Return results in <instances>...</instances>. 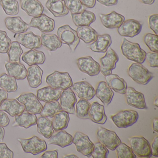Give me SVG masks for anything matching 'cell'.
Returning a JSON list of instances; mask_svg holds the SVG:
<instances>
[{
    "label": "cell",
    "instance_id": "obj_1",
    "mask_svg": "<svg viewBox=\"0 0 158 158\" xmlns=\"http://www.w3.org/2000/svg\"><path fill=\"white\" fill-rule=\"evenodd\" d=\"M121 48L123 55L129 60L140 64L145 62L147 52L141 48L138 43L131 42L124 38Z\"/></svg>",
    "mask_w": 158,
    "mask_h": 158
},
{
    "label": "cell",
    "instance_id": "obj_2",
    "mask_svg": "<svg viewBox=\"0 0 158 158\" xmlns=\"http://www.w3.org/2000/svg\"><path fill=\"white\" fill-rule=\"evenodd\" d=\"M46 83L55 89L63 90L70 88L73 85V80L69 73L55 71L46 77Z\"/></svg>",
    "mask_w": 158,
    "mask_h": 158
},
{
    "label": "cell",
    "instance_id": "obj_3",
    "mask_svg": "<svg viewBox=\"0 0 158 158\" xmlns=\"http://www.w3.org/2000/svg\"><path fill=\"white\" fill-rule=\"evenodd\" d=\"M128 76L136 83L147 85L153 78V75L145 66L140 64L134 63L127 70Z\"/></svg>",
    "mask_w": 158,
    "mask_h": 158
},
{
    "label": "cell",
    "instance_id": "obj_4",
    "mask_svg": "<svg viewBox=\"0 0 158 158\" xmlns=\"http://www.w3.org/2000/svg\"><path fill=\"white\" fill-rule=\"evenodd\" d=\"M22 148L26 153H30L36 155L45 152L48 148L47 142L36 136L34 135L29 139H18Z\"/></svg>",
    "mask_w": 158,
    "mask_h": 158
},
{
    "label": "cell",
    "instance_id": "obj_5",
    "mask_svg": "<svg viewBox=\"0 0 158 158\" xmlns=\"http://www.w3.org/2000/svg\"><path fill=\"white\" fill-rule=\"evenodd\" d=\"M130 148L134 154L139 158H150L151 148L149 142L141 136L131 137L128 139Z\"/></svg>",
    "mask_w": 158,
    "mask_h": 158
},
{
    "label": "cell",
    "instance_id": "obj_6",
    "mask_svg": "<svg viewBox=\"0 0 158 158\" xmlns=\"http://www.w3.org/2000/svg\"><path fill=\"white\" fill-rule=\"evenodd\" d=\"M110 118L117 127L127 128L132 126L137 122L139 114L137 112L134 110H123L111 115Z\"/></svg>",
    "mask_w": 158,
    "mask_h": 158
},
{
    "label": "cell",
    "instance_id": "obj_7",
    "mask_svg": "<svg viewBox=\"0 0 158 158\" xmlns=\"http://www.w3.org/2000/svg\"><path fill=\"white\" fill-rule=\"evenodd\" d=\"M57 35L62 44L68 45L72 52L75 51L80 43L76 31L70 26L65 25L58 28Z\"/></svg>",
    "mask_w": 158,
    "mask_h": 158
},
{
    "label": "cell",
    "instance_id": "obj_8",
    "mask_svg": "<svg viewBox=\"0 0 158 158\" xmlns=\"http://www.w3.org/2000/svg\"><path fill=\"white\" fill-rule=\"evenodd\" d=\"M96 136L99 142L111 151L115 150L117 146L122 142L115 132L104 127H99Z\"/></svg>",
    "mask_w": 158,
    "mask_h": 158
},
{
    "label": "cell",
    "instance_id": "obj_9",
    "mask_svg": "<svg viewBox=\"0 0 158 158\" xmlns=\"http://www.w3.org/2000/svg\"><path fill=\"white\" fill-rule=\"evenodd\" d=\"M16 100L25 106V110L34 114H40L42 108V105L36 96L32 92L22 93Z\"/></svg>",
    "mask_w": 158,
    "mask_h": 158
},
{
    "label": "cell",
    "instance_id": "obj_10",
    "mask_svg": "<svg viewBox=\"0 0 158 158\" xmlns=\"http://www.w3.org/2000/svg\"><path fill=\"white\" fill-rule=\"evenodd\" d=\"M73 143L74 144L78 152L87 157L91 156L94 144L87 135L82 132H76L73 137Z\"/></svg>",
    "mask_w": 158,
    "mask_h": 158
},
{
    "label": "cell",
    "instance_id": "obj_11",
    "mask_svg": "<svg viewBox=\"0 0 158 158\" xmlns=\"http://www.w3.org/2000/svg\"><path fill=\"white\" fill-rule=\"evenodd\" d=\"M106 52L105 55L100 59V72L105 77L112 74L119 59L117 53L111 48L108 49Z\"/></svg>",
    "mask_w": 158,
    "mask_h": 158
},
{
    "label": "cell",
    "instance_id": "obj_12",
    "mask_svg": "<svg viewBox=\"0 0 158 158\" xmlns=\"http://www.w3.org/2000/svg\"><path fill=\"white\" fill-rule=\"evenodd\" d=\"M77 64L81 72L90 77L98 75L100 73V64L91 56H86L77 60Z\"/></svg>",
    "mask_w": 158,
    "mask_h": 158
},
{
    "label": "cell",
    "instance_id": "obj_13",
    "mask_svg": "<svg viewBox=\"0 0 158 158\" xmlns=\"http://www.w3.org/2000/svg\"><path fill=\"white\" fill-rule=\"evenodd\" d=\"M117 28V32L121 36L133 38L140 33L142 24L137 20L128 19L124 21Z\"/></svg>",
    "mask_w": 158,
    "mask_h": 158
},
{
    "label": "cell",
    "instance_id": "obj_14",
    "mask_svg": "<svg viewBox=\"0 0 158 158\" xmlns=\"http://www.w3.org/2000/svg\"><path fill=\"white\" fill-rule=\"evenodd\" d=\"M125 95L127 105L139 110L147 109L145 97L143 93L137 91L134 88L128 87Z\"/></svg>",
    "mask_w": 158,
    "mask_h": 158
},
{
    "label": "cell",
    "instance_id": "obj_15",
    "mask_svg": "<svg viewBox=\"0 0 158 158\" xmlns=\"http://www.w3.org/2000/svg\"><path fill=\"white\" fill-rule=\"evenodd\" d=\"M70 88L80 99L89 101L95 96V89L86 81L77 82Z\"/></svg>",
    "mask_w": 158,
    "mask_h": 158
},
{
    "label": "cell",
    "instance_id": "obj_16",
    "mask_svg": "<svg viewBox=\"0 0 158 158\" xmlns=\"http://www.w3.org/2000/svg\"><path fill=\"white\" fill-rule=\"evenodd\" d=\"M29 26L38 28L42 33H49L53 31L55 28V21L46 15L42 14L39 16L33 17Z\"/></svg>",
    "mask_w": 158,
    "mask_h": 158
},
{
    "label": "cell",
    "instance_id": "obj_17",
    "mask_svg": "<svg viewBox=\"0 0 158 158\" xmlns=\"http://www.w3.org/2000/svg\"><path fill=\"white\" fill-rule=\"evenodd\" d=\"M16 39L19 44L29 49H39L42 46L41 37L35 35L32 32L18 34Z\"/></svg>",
    "mask_w": 158,
    "mask_h": 158
},
{
    "label": "cell",
    "instance_id": "obj_18",
    "mask_svg": "<svg viewBox=\"0 0 158 158\" xmlns=\"http://www.w3.org/2000/svg\"><path fill=\"white\" fill-rule=\"evenodd\" d=\"M60 104L62 110L70 114H75V105L77 102L75 94L70 88L63 90L60 97Z\"/></svg>",
    "mask_w": 158,
    "mask_h": 158
},
{
    "label": "cell",
    "instance_id": "obj_19",
    "mask_svg": "<svg viewBox=\"0 0 158 158\" xmlns=\"http://www.w3.org/2000/svg\"><path fill=\"white\" fill-rule=\"evenodd\" d=\"M20 2L21 9L29 16L38 17L44 12V7L39 0H20Z\"/></svg>",
    "mask_w": 158,
    "mask_h": 158
},
{
    "label": "cell",
    "instance_id": "obj_20",
    "mask_svg": "<svg viewBox=\"0 0 158 158\" xmlns=\"http://www.w3.org/2000/svg\"><path fill=\"white\" fill-rule=\"evenodd\" d=\"M4 22L7 29L15 34L26 33L30 27L20 16L7 17Z\"/></svg>",
    "mask_w": 158,
    "mask_h": 158
},
{
    "label": "cell",
    "instance_id": "obj_21",
    "mask_svg": "<svg viewBox=\"0 0 158 158\" xmlns=\"http://www.w3.org/2000/svg\"><path fill=\"white\" fill-rule=\"evenodd\" d=\"M102 23L104 27L109 29L118 28L125 21V17L116 12L112 11L107 15H99Z\"/></svg>",
    "mask_w": 158,
    "mask_h": 158
},
{
    "label": "cell",
    "instance_id": "obj_22",
    "mask_svg": "<svg viewBox=\"0 0 158 158\" xmlns=\"http://www.w3.org/2000/svg\"><path fill=\"white\" fill-rule=\"evenodd\" d=\"M89 116L92 122L99 124H104L107 120L104 106L97 102H93L90 105Z\"/></svg>",
    "mask_w": 158,
    "mask_h": 158
},
{
    "label": "cell",
    "instance_id": "obj_23",
    "mask_svg": "<svg viewBox=\"0 0 158 158\" xmlns=\"http://www.w3.org/2000/svg\"><path fill=\"white\" fill-rule=\"evenodd\" d=\"M62 90L47 86L40 89L37 91V98L39 101L45 102L58 101L60 99Z\"/></svg>",
    "mask_w": 158,
    "mask_h": 158
},
{
    "label": "cell",
    "instance_id": "obj_24",
    "mask_svg": "<svg viewBox=\"0 0 158 158\" xmlns=\"http://www.w3.org/2000/svg\"><path fill=\"white\" fill-rule=\"evenodd\" d=\"M95 95L104 105L108 106L111 102L114 93L106 82L100 81L97 85Z\"/></svg>",
    "mask_w": 158,
    "mask_h": 158
},
{
    "label": "cell",
    "instance_id": "obj_25",
    "mask_svg": "<svg viewBox=\"0 0 158 158\" xmlns=\"http://www.w3.org/2000/svg\"><path fill=\"white\" fill-rule=\"evenodd\" d=\"M112 44V40L110 35L104 34L98 35L95 41L88 46V48L96 52L105 53Z\"/></svg>",
    "mask_w": 158,
    "mask_h": 158
},
{
    "label": "cell",
    "instance_id": "obj_26",
    "mask_svg": "<svg viewBox=\"0 0 158 158\" xmlns=\"http://www.w3.org/2000/svg\"><path fill=\"white\" fill-rule=\"evenodd\" d=\"M7 73L17 80H24L27 75V70L24 64L19 62H7L5 64Z\"/></svg>",
    "mask_w": 158,
    "mask_h": 158
},
{
    "label": "cell",
    "instance_id": "obj_27",
    "mask_svg": "<svg viewBox=\"0 0 158 158\" xmlns=\"http://www.w3.org/2000/svg\"><path fill=\"white\" fill-rule=\"evenodd\" d=\"M73 139L72 135L64 130H60L52 134L49 138L48 144L64 148L73 144Z\"/></svg>",
    "mask_w": 158,
    "mask_h": 158
},
{
    "label": "cell",
    "instance_id": "obj_28",
    "mask_svg": "<svg viewBox=\"0 0 158 158\" xmlns=\"http://www.w3.org/2000/svg\"><path fill=\"white\" fill-rule=\"evenodd\" d=\"M106 83L115 92L125 95L127 88V83L124 79L116 74L109 75L105 77Z\"/></svg>",
    "mask_w": 158,
    "mask_h": 158
},
{
    "label": "cell",
    "instance_id": "obj_29",
    "mask_svg": "<svg viewBox=\"0 0 158 158\" xmlns=\"http://www.w3.org/2000/svg\"><path fill=\"white\" fill-rule=\"evenodd\" d=\"M46 7L55 17H63L69 14L64 0H48Z\"/></svg>",
    "mask_w": 158,
    "mask_h": 158
},
{
    "label": "cell",
    "instance_id": "obj_30",
    "mask_svg": "<svg viewBox=\"0 0 158 158\" xmlns=\"http://www.w3.org/2000/svg\"><path fill=\"white\" fill-rule=\"evenodd\" d=\"M37 122V117L35 114L30 113L24 112L15 116V120L12 124L13 127H21L28 128L35 125Z\"/></svg>",
    "mask_w": 158,
    "mask_h": 158
},
{
    "label": "cell",
    "instance_id": "obj_31",
    "mask_svg": "<svg viewBox=\"0 0 158 158\" xmlns=\"http://www.w3.org/2000/svg\"><path fill=\"white\" fill-rule=\"evenodd\" d=\"M0 110L8 113L12 117L21 114L25 110V106L15 99H6L0 107Z\"/></svg>",
    "mask_w": 158,
    "mask_h": 158
},
{
    "label": "cell",
    "instance_id": "obj_32",
    "mask_svg": "<svg viewBox=\"0 0 158 158\" xmlns=\"http://www.w3.org/2000/svg\"><path fill=\"white\" fill-rule=\"evenodd\" d=\"M22 59L24 62L30 66L43 64L46 61V56L43 52L32 49L25 52Z\"/></svg>",
    "mask_w": 158,
    "mask_h": 158
},
{
    "label": "cell",
    "instance_id": "obj_33",
    "mask_svg": "<svg viewBox=\"0 0 158 158\" xmlns=\"http://www.w3.org/2000/svg\"><path fill=\"white\" fill-rule=\"evenodd\" d=\"M43 71L38 65L30 66L27 69V81L30 87L35 89L42 84Z\"/></svg>",
    "mask_w": 158,
    "mask_h": 158
},
{
    "label": "cell",
    "instance_id": "obj_34",
    "mask_svg": "<svg viewBox=\"0 0 158 158\" xmlns=\"http://www.w3.org/2000/svg\"><path fill=\"white\" fill-rule=\"evenodd\" d=\"M72 18L77 27L89 26L96 20L94 13L86 10L78 14H72Z\"/></svg>",
    "mask_w": 158,
    "mask_h": 158
},
{
    "label": "cell",
    "instance_id": "obj_35",
    "mask_svg": "<svg viewBox=\"0 0 158 158\" xmlns=\"http://www.w3.org/2000/svg\"><path fill=\"white\" fill-rule=\"evenodd\" d=\"M41 40L42 46L51 52L55 51L62 46L61 41L55 34L48 35L42 33Z\"/></svg>",
    "mask_w": 158,
    "mask_h": 158
},
{
    "label": "cell",
    "instance_id": "obj_36",
    "mask_svg": "<svg viewBox=\"0 0 158 158\" xmlns=\"http://www.w3.org/2000/svg\"><path fill=\"white\" fill-rule=\"evenodd\" d=\"M37 131L40 135L47 139H49L54 133L52 122L47 117L40 116L37 118Z\"/></svg>",
    "mask_w": 158,
    "mask_h": 158
},
{
    "label": "cell",
    "instance_id": "obj_37",
    "mask_svg": "<svg viewBox=\"0 0 158 158\" xmlns=\"http://www.w3.org/2000/svg\"><path fill=\"white\" fill-rule=\"evenodd\" d=\"M70 122L69 114L64 110L56 114L53 117L52 125L55 132L64 130L68 127Z\"/></svg>",
    "mask_w": 158,
    "mask_h": 158
},
{
    "label": "cell",
    "instance_id": "obj_38",
    "mask_svg": "<svg viewBox=\"0 0 158 158\" xmlns=\"http://www.w3.org/2000/svg\"><path fill=\"white\" fill-rule=\"evenodd\" d=\"M76 32L79 38L86 44L95 41L98 35L97 31L90 26L77 27Z\"/></svg>",
    "mask_w": 158,
    "mask_h": 158
},
{
    "label": "cell",
    "instance_id": "obj_39",
    "mask_svg": "<svg viewBox=\"0 0 158 158\" xmlns=\"http://www.w3.org/2000/svg\"><path fill=\"white\" fill-rule=\"evenodd\" d=\"M0 87L8 93L15 92L18 89L16 79L5 73L0 75Z\"/></svg>",
    "mask_w": 158,
    "mask_h": 158
},
{
    "label": "cell",
    "instance_id": "obj_40",
    "mask_svg": "<svg viewBox=\"0 0 158 158\" xmlns=\"http://www.w3.org/2000/svg\"><path fill=\"white\" fill-rule=\"evenodd\" d=\"M62 110L60 104L58 101L46 102L40 112L41 116L53 118L59 112Z\"/></svg>",
    "mask_w": 158,
    "mask_h": 158
},
{
    "label": "cell",
    "instance_id": "obj_41",
    "mask_svg": "<svg viewBox=\"0 0 158 158\" xmlns=\"http://www.w3.org/2000/svg\"><path fill=\"white\" fill-rule=\"evenodd\" d=\"M90 105L91 104L88 101L80 99L76 105L75 113L77 116L80 119H89V112Z\"/></svg>",
    "mask_w": 158,
    "mask_h": 158
},
{
    "label": "cell",
    "instance_id": "obj_42",
    "mask_svg": "<svg viewBox=\"0 0 158 158\" xmlns=\"http://www.w3.org/2000/svg\"><path fill=\"white\" fill-rule=\"evenodd\" d=\"M23 52V51L19 42L17 41L12 42L7 52L10 62L20 63V58Z\"/></svg>",
    "mask_w": 158,
    "mask_h": 158
},
{
    "label": "cell",
    "instance_id": "obj_43",
    "mask_svg": "<svg viewBox=\"0 0 158 158\" xmlns=\"http://www.w3.org/2000/svg\"><path fill=\"white\" fill-rule=\"evenodd\" d=\"M0 5L7 15L14 16L19 14V3L16 0H0Z\"/></svg>",
    "mask_w": 158,
    "mask_h": 158
},
{
    "label": "cell",
    "instance_id": "obj_44",
    "mask_svg": "<svg viewBox=\"0 0 158 158\" xmlns=\"http://www.w3.org/2000/svg\"><path fill=\"white\" fill-rule=\"evenodd\" d=\"M115 150L117 158H135L137 157L131 148L125 143L121 142Z\"/></svg>",
    "mask_w": 158,
    "mask_h": 158
},
{
    "label": "cell",
    "instance_id": "obj_45",
    "mask_svg": "<svg viewBox=\"0 0 158 158\" xmlns=\"http://www.w3.org/2000/svg\"><path fill=\"white\" fill-rule=\"evenodd\" d=\"M65 5L72 14H78L86 10L80 0H64Z\"/></svg>",
    "mask_w": 158,
    "mask_h": 158
},
{
    "label": "cell",
    "instance_id": "obj_46",
    "mask_svg": "<svg viewBox=\"0 0 158 158\" xmlns=\"http://www.w3.org/2000/svg\"><path fill=\"white\" fill-rule=\"evenodd\" d=\"M158 35L153 34H147L143 38V40L146 46L152 52H158Z\"/></svg>",
    "mask_w": 158,
    "mask_h": 158
},
{
    "label": "cell",
    "instance_id": "obj_47",
    "mask_svg": "<svg viewBox=\"0 0 158 158\" xmlns=\"http://www.w3.org/2000/svg\"><path fill=\"white\" fill-rule=\"evenodd\" d=\"M109 153L108 148L98 142L94 144L91 156L93 158H107Z\"/></svg>",
    "mask_w": 158,
    "mask_h": 158
},
{
    "label": "cell",
    "instance_id": "obj_48",
    "mask_svg": "<svg viewBox=\"0 0 158 158\" xmlns=\"http://www.w3.org/2000/svg\"><path fill=\"white\" fill-rule=\"evenodd\" d=\"M11 42L6 32L0 30V53H7Z\"/></svg>",
    "mask_w": 158,
    "mask_h": 158
},
{
    "label": "cell",
    "instance_id": "obj_49",
    "mask_svg": "<svg viewBox=\"0 0 158 158\" xmlns=\"http://www.w3.org/2000/svg\"><path fill=\"white\" fill-rule=\"evenodd\" d=\"M158 52H150L146 53L145 60L150 67L152 68L158 67Z\"/></svg>",
    "mask_w": 158,
    "mask_h": 158
},
{
    "label": "cell",
    "instance_id": "obj_50",
    "mask_svg": "<svg viewBox=\"0 0 158 158\" xmlns=\"http://www.w3.org/2000/svg\"><path fill=\"white\" fill-rule=\"evenodd\" d=\"M14 158V152L6 144L0 143V158Z\"/></svg>",
    "mask_w": 158,
    "mask_h": 158
},
{
    "label": "cell",
    "instance_id": "obj_51",
    "mask_svg": "<svg viewBox=\"0 0 158 158\" xmlns=\"http://www.w3.org/2000/svg\"><path fill=\"white\" fill-rule=\"evenodd\" d=\"M148 25L149 28L155 33V35H158V15H152L149 17Z\"/></svg>",
    "mask_w": 158,
    "mask_h": 158
},
{
    "label": "cell",
    "instance_id": "obj_52",
    "mask_svg": "<svg viewBox=\"0 0 158 158\" xmlns=\"http://www.w3.org/2000/svg\"><path fill=\"white\" fill-rule=\"evenodd\" d=\"M10 120L8 115L4 111L0 110V126L6 127L10 124Z\"/></svg>",
    "mask_w": 158,
    "mask_h": 158
},
{
    "label": "cell",
    "instance_id": "obj_53",
    "mask_svg": "<svg viewBox=\"0 0 158 158\" xmlns=\"http://www.w3.org/2000/svg\"><path fill=\"white\" fill-rule=\"evenodd\" d=\"M151 145L152 156L158 157V136L154 137Z\"/></svg>",
    "mask_w": 158,
    "mask_h": 158
},
{
    "label": "cell",
    "instance_id": "obj_54",
    "mask_svg": "<svg viewBox=\"0 0 158 158\" xmlns=\"http://www.w3.org/2000/svg\"><path fill=\"white\" fill-rule=\"evenodd\" d=\"M59 157L57 150L48 151L44 152L40 158H58Z\"/></svg>",
    "mask_w": 158,
    "mask_h": 158
},
{
    "label": "cell",
    "instance_id": "obj_55",
    "mask_svg": "<svg viewBox=\"0 0 158 158\" xmlns=\"http://www.w3.org/2000/svg\"><path fill=\"white\" fill-rule=\"evenodd\" d=\"M102 5L107 7L114 6L118 3V0H96Z\"/></svg>",
    "mask_w": 158,
    "mask_h": 158
},
{
    "label": "cell",
    "instance_id": "obj_56",
    "mask_svg": "<svg viewBox=\"0 0 158 158\" xmlns=\"http://www.w3.org/2000/svg\"><path fill=\"white\" fill-rule=\"evenodd\" d=\"M81 3L86 8L92 9L94 8L96 5V0H80Z\"/></svg>",
    "mask_w": 158,
    "mask_h": 158
},
{
    "label": "cell",
    "instance_id": "obj_57",
    "mask_svg": "<svg viewBox=\"0 0 158 158\" xmlns=\"http://www.w3.org/2000/svg\"><path fill=\"white\" fill-rule=\"evenodd\" d=\"M8 94L4 89H0V107L4 101L8 99Z\"/></svg>",
    "mask_w": 158,
    "mask_h": 158
},
{
    "label": "cell",
    "instance_id": "obj_58",
    "mask_svg": "<svg viewBox=\"0 0 158 158\" xmlns=\"http://www.w3.org/2000/svg\"><path fill=\"white\" fill-rule=\"evenodd\" d=\"M158 118H154L152 121V128L154 132H158Z\"/></svg>",
    "mask_w": 158,
    "mask_h": 158
},
{
    "label": "cell",
    "instance_id": "obj_59",
    "mask_svg": "<svg viewBox=\"0 0 158 158\" xmlns=\"http://www.w3.org/2000/svg\"><path fill=\"white\" fill-rule=\"evenodd\" d=\"M5 129L3 127L0 126V141H3L5 136Z\"/></svg>",
    "mask_w": 158,
    "mask_h": 158
},
{
    "label": "cell",
    "instance_id": "obj_60",
    "mask_svg": "<svg viewBox=\"0 0 158 158\" xmlns=\"http://www.w3.org/2000/svg\"><path fill=\"white\" fill-rule=\"evenodd\" d=\"M140 2L148 5H152L154 3L155 0H139Z\"/></svg>",
    "mask_w": 158,
    "mask_h": 158
},
{
    "label": "cell",
    "instance_id": "obj_61",
    "mask_svg": "<svg viewBox=\"0 0 158 158\" xmlns=\"http://www.w3.org/2000/svg\"><path fill=\"white\" fill-rule=\"evenodd\" d=\"M63 158H78V157H77L76 155H75V154H68V155H65V156H64Z\"/></svg>",
    "mask_w": 158,
    "mask_h": 158
},
{
    "label": "cell",
    "instance_id": "obj_62",
    "mask_svg": "<svg viewBox=\"0 0 158 158\" xmlns=\"http://www.w3.org/2000/svg\"><path fill=\"white\" fill-rule=\"evenodd\" d=\"M158 97H156L154 99V105L156 106V107H158Z\"/></svg>",
    "mask_w": 158,
    "mask_h": 158
}]
</instances>
